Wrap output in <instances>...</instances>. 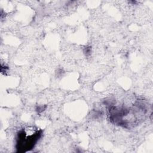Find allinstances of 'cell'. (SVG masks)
I'll return each mask as SVG.
<instances>
[{
    "label": "cell",
    "mask_w": 153,
    "mask_h": 153,
    "mask_svg": "<svg viewBox=\"0 0 153 153\" xmlns=\"http://www.w3.org/2000/svg\"><path fill=\"white\" fill-rule=\"evenodd\" d=\"M40 136V132L34 127H27L21 131L18 134L19 149H23L25 151L33 148Z\"/></svg>",
    "instance_id": "1"
}]
</instances>
